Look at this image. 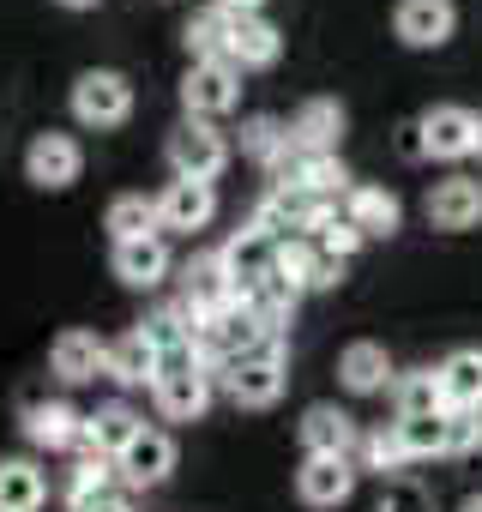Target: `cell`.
Masks as SVG:
<instances>
[{
    "label": "cell",
    "mask_w": 482,
    "mask_h": 512,
    "mask_svg": "<svg viewBox=\"0 0 482 512\" xmlns=\"http://www.w3.org/2000/svg\"><path fill=\"white\" fill-rule=\"evenodd\" d=\"M416 121H422V139H428V157H440V163L470 157V127H476V109L434 103V109H422Z\"/></svg>",
    "instance_id": "obj_19"
},
{
    "label": "cell",
    "mask_w": 482,
    "mask_h": 512,
    "mask_svg": "<svg viewBox=\"0 0 482 512\" xmlns=\"http://www.w3.org/2000/svg\"><path fill=\"white\" fill-rule=\"evenodd\" d=\"M163 157H169L175 181H205V187H211V181L229 169V139H223L211 121H181V127L169 133Z\"/></svg>",
    "instance_id": "obj_3"
},
{
    "label": "cell",
    "mask_w": 482,
    "mask_h": 512,
    "mask_svg": "<svg viewBox=\"0 0 482 512\" xmlns=\"http://www.w3.org/2000/svg\"><path fill=\"white\" fill-rule=\"evenodd\" d=\"M103 229H109V241H145V235H163V223H157V199H145V193H121V199H109Z\"/></svg>",
    "instance_id": "obj_29"
},
{
    "label": "cell",
    "mask_w": 482,
    "mask_h": 512,
    "mask_svg": "<svg viewBox=\"0 0 482 512\" xmlns=\"http://www.w3.org/2000/svg\"><path fill=\"white\" fill-rule=\"evenodd\" d=\"M211 392H217V380H211L205 362H169L151 380V404H157L163 422H199L211 410Z\"/></svg>",
    "instance_id": "obj_4"
},
{
    "label": "cell",
    "mask_w": 482,
    "mask_h": 512,
    "mask_svg": "<svg viewBox=\"0 0 482 512\" xmlns=\"http://www.w3.org/2000/svg\"><path fill=\"white\" fill-rule=\"evenodd\" d=\"M374 512H434V494H428V488H422L416 476H392Z\"/></svg>",
    "instance_id": "obj_38"
},
{
    "label": "cell",
    "mask_w": 482,
    "mask_h": 512,
    "mask_svg": "<svg viewBox=\"0 0 482 512\" xmlns=\"http://www.w3.org/2000/svg\"><path fill=\"white\" fill-rule=\"evenodd\" d=\"M308 241L314 247H326V253H338V260H350V253L362 247V229L338 211V205H326L320 217H314V229H308Z\"/></svg>",
    "instance_id": "obj_33"
},
{
    "label": "cell",
    "mask_w": 482,
    "mask_h": 512,
    "mask_svg": "<svg viewBox=\"0 0 482 512\" xmlns=\"http://www.w3.org/2000/svg\"><path fill=\"white\" fill-rule=\"evenodd\" d=\"M103 488H109V458L79 452V464H73V476H67V506H79V500H91V494H103Z\"/></svg>",
    "instance_id": "obj_37"
},
{
    "label": "cell",
    "mask_w": 482,
    "mask_h": 512,
    "mask_svg": "<svg viewBox=\"0 0 482 512\" xmlns=\"http://www.w3.org/2000/svg\"><path fill=\"white\" fill-rule=\"evenodd\" d=\"M296 434H302V452H308V458H350L356 440H362L356 416L338 410V404H308L302 422H296Z\"/></svg>",
    "instance_id": "obj_12"
},
{
    "label": "cell",
    "mask_w": 482,
    "mask_h": 512,
    "mask_svg": "<svg viewBox=\"0 0 482 512\" xmlns=\"http://www.w3.org/2000/svg\"><path fill=\"white\" fill-rule=\"evenodd\" d=\"M290 151H296V145H290V127H284L278 115H248V121H241V157L278 169Z\"/></svg>",
    "instance_id": "obj_31"
},
{
    "label": "cell",
    "mask_w": 482,
    "mask_h": 512,
    "mask_svg": "<svg viewBox=\"0 0 482 512\" xmlns=\"http://www.w3.org/2000/svg\"><path fill=\"white\" fill-rule=\"evenodd\" d=\"M434 380H440L446 410H482V350H452L434 368Z\"/></svg>",
    "instance_id": "obj_27"
},
{
    "label": "cell",
    "mask_w": 482,
    "mask_h": 512,
    "mask_svg": "<svg viewBox=\"0 0 482 512\" xmlns=\"http://www.w3.org/2000/svg\"><path fill=\"white\" fill-rule=\"evenodd\" d=\"M211 217H217V193H211L205 181H169V187L157 193V223H163V229L193 235V229H205Z\"/></svg>",
    "instance_id": "obj_20"
},
{
    "label": "cell",
    "mask_w": 482,
    "mask_h": 512,
    "mask_svg": "<svg viewBox=\"0 0 482 512\" xmlns=\"http://www.w3.org/2000/svg\"><path fill=\"white\" fill-rule=\"evenodd\" d=\"M392 31H398L404 49H446L452 31H458V7L452 0H398Z\"/></svg>",
    "instance_id": "obj_11"
},
{
    "label": "cell",
    "mask_w": 482,
    "mask_h": 512,
    "mask_svg": "<svg viewBox=\"0 0 482 512\" xmlns=\"http://www.w3.org/2000/svg\"><path fill=\"white\" fill-rule=\"evenodd\" d=\"M470 157H482V109H476V127H470Z\"/></svg>",
    "instance_id": "obj_44"
},
{
    "label": "cell",
    "mask_w": 482,
    "mask_h": 512,
    "mask_svg": "<svg viewBox=\"0 0 482 512\" xmlns=\"http://www.w3.org/2000/svg\"><path fill=\"white\" fill-rule=\"evenodd\" d=\"M217 260H223V272H229V290L248 302V296H260L266 284H272V266H278V241H266L254 223L248 229H235L223 247H217Z\"/></svg>",
    "instance_id": "obj_6"
},
{
    "label": "cell",
    "mask_w": 482,
    "mask_h": 512,
    "mask_svg": "<svg viewBox=\"0 0 482 512\" xmlns=\"http://www.w3.org/2000/svg\"><path fill=\"white\" fill-rule=\"evenodd\" d=\"M458 512H482V494H464V506Z\"/></svg>",
    "instance_id": "obj_45"
},
{
    "label": "cell",
    "mask_w": 482,
    "mask_h": 512,
    "mask_svg": "<svg viewBox=\"0 0 482 512\" xmlns=\"http://www.w3.org/2000/svg\"><path fill=\"white\" fill-rule=\"evenodd\" d=\"M241 103V73L229 61H187L181 73V109L187 121H217Z\"/></svg>",
    "instance_id": "obj_5"
},
{
    "label": "cell",
    "mask_w": 482,
    "mask_h": 512,
    "mask_svg": "<svg viewBox=\"0 0 482 512\" xmlns=\"http://www.w3.org/2000/svg\"><path fill=\"white\" fill-rule=\"evenodd\" d=\"M278 55H284V37L266 13H223V61L235 73L278 67Z\"/></svg>",
    "instance_id": "obj_7"
},
{
    "label": "cell",
    "mask_w": 482,
    "mask_h": 512,
    "mask_svg": "<svg viewBox=\"0 0 482 512\" xmlns=\"http://www.w3.org/2000/svg\"><path fill=\"white\" fill-rule=\"evenodd\" d=\"M350 464H356V470H374V476H386V482L404 476V470H410V452H404V440H398V422H374V428H362Z\"/></svg>",
    "instance_id": "obj_26"
},
{
    "label": "cell",
    "mask_w": 482,
    "mask_h": 512,
    "mask_svg": "<svg viewBox=\"0 0 482 512\" xmlns=\"http://www.w3.org/2000/svg\"><path fill=\"white\" fill-rule=\"evenodd\" d=\"M49 368H55L61 386H85V380L109 374V344L97 332H61L49 344Z\"/></svg>",
    "instance_id": "obj_16"
},
{
    "label": "cell",
    "mask_w": 482,
    "mask_h": 512,
    "mask_svg": "<svg viewBox=\"0 0 482 512\" xmlns=\"http://www.w3.org/2000/svg\"><path fill=\"white\" fill-rule=\"evenodd\" d=\"M109 266L127 290H157L169 278V241L163 235H145V241H115Z\"/></svg>",
    "instance_id": "obj_18"
},
{
    "label": "cell",
    "mask_w": 482,
    "mask_h": 512,
    "mask_svg": "<svg viewBox=\"0 0 482 512\" xmlns=\"http://www.w3.org/2000/svg\"><path fill=\"white\" fill-rule=\"evenodd\" d=\"M392 410H398V422H404V416H440V410H446V398H440L434 368L392 374Z\"/></svg>",
    "instance_id": "obj_32"
},
{
    "label": "cell",
    "mask_w": 482,
    "mask_h": 512,
    "mask_svg": "<svg viewBox=\"0 0 482 512\" xmlns=\"http://www.w3.org/2000/svg\"><path fill=\"white\" fill-rule=\"evenodd\" d=\"M284 187H296V193H308L314 205H338L344 193H350V175H344V163L338 157H326V151H290L278 169H272Z\"/></svg>",
    "instance_id": "obj_10"
},
{
    "label": "cell",
    "mask_w": 482,
    "mask_h": 512,
    "mask_svg": "<svg viewBox=\"0 0 482 512\" xmlns=\"http://www.w3.org/2000/svg\"><path fill=\"white\" fill-rule=\"evenodd\" d=\"M157 368H163V362H157V350L139 338V326L109 344V380H115V386H151Z\"/></svg>",
    "instance_id": "obj_30"
},
{
    "label": "cell",
    "mask_w": 482,
    "mask_h": 512,
    "mask_svg": "<svg viewBox=\"0 0 482 512\" xmlns=\"http://www.w3.org/2000/svg\"><path fill=\"white\" fill-rule=\"evenodd\" d=\"M127 115H133V79H127V73L91 67V73L73 79V121H79V127L109 133V127H127Z\"/></svg>",
    "instance_id": "obj_2"
},
{
    "label": "cell",
    "mask_w": 482,
    "mask_h": 512,
    "mask_svg": "<svg viewBox=\"0 0 482 512\" xmlns=\"http://www.w3.org/2000/svg\"><path fill=\"white\" fill-rule=\"evenodd\" d=\"M55 7H67V13H91V7H103V0H55Z\"/></svg>",
    "instance_id": "obj_43"
},
{
    "label": "cell",
    "mask_w": 482,
    "mask_h": 512,
    "mask_svg": "<svg viewBox=\"0 0 482 512\" xmlns=\"http://www.w3.org/2000/svg\"><path fill=\"white\" fill-rule=\"evenodd\" d=\"M428 223L434 229H476L482 223V181L476 175H446L428 193Z\"/></svg>",
    "instance_id": "obj_22"
},
{
    "label": "cell",
    "mask_w": 482,
    "mask_h": 512,
    "mask_svg": "<svg viewBox=\"0 0 482 512\" xmlns=\"http://www.w3.org/2000/svg\"><path fill=\"white\" fill-rule=\"evenodd\" d=\"M211 7H217V13H260L266 0H211Z\"/></svg>",
    "instance_id": "obj_42"
},
{
    "label": "cell",
    "mask_w": 482,
    "mask_h": 512,
    "mask_svg": "<svg viewBox=\"0 0 482 512\" xmlns=\"http://www.w3.org/2000/svg\"><path fill=\"white\" fill-rule=\"evenodd\" d=\"M356 464L350 458H302V470H296V494H302V506H314V512H332V506H344L350 494H356Z\"/></svg>",
    "instance_id": "obj_14"
},
{
    "label": "cell",
    "mask_w": 482,
    "mask_h": 512,
    "mask_svg": "<svg viewBox=\"0 0 482 512\" xmlns=\"http://www.w3.org/2000/svg\"><path fill=\"white\" fill-rule=\"evenodd\" d=\"M326 205H314L308 193H296V187H266V199L254 205V229L266 235V241H308V229H314V217H320Z\"/></svg>",
    "instance_id": "obj_9"
},
{
    "label": "cell",
    "mask_w": 482,
    "mask_h": 512,
    "mask_svg": "<svg viewBox=\"0 0 482 512\" xmlns=\"http://www.w3.org/2000/svg\"><path fill=\"white\" fill-rule=\"evenodd\" d=\"M115 464H121L127 488H157V482L175 470V434H163V428H139V440H133Z\"/></svg>",
    "instance_id": "obj_21"
},
{
    "label": "cell",
    "mask_w": 482,
    "mask_h": 512,
    "mask_svg": "<svg viewBox=\"0 0 482 512\" xmlns=\"http://www.w3.org/2000/svg\"><path fill=\"white\" fill-rule=\"evenodd\" d=\"M139 428H145V416L133 410V404H97L85 422H79V446L91 452V458H121L133 440H139Z\"/></svg>",
    "instance_id": "obj_13"
},
{
    "label": "cell",
    "mask_w": 482,
    "mask_h": 512,
    "mask_svg": "<svg viewBox=\"0 0 482 512\" xmlns=\"http://www.w3.org/2000/svg\"><path fill=\"white\" fill-rule=\"evenodd\" d=\"M181 302L205 320L211 308H223V302H235V290H229V272H223V260L217 253H193V260L181 266Z\"/></svg>",
    "instance_id": "obj_25"
},
{
    "label": "cell",
    "mask_w": 482,
    "mask_h": 512,
    "mask_svg": "<svg viewBox=\"0 0 482 512\" xmlns=\"http://www.w3.org/2000/svg\"><path fill=\"white\" fill-rule=\"evenodd\" d=\"M446 458H470L482 452V410H446Z\"/></svg>",
    "instance_id": "obj_36"
},
{
    "label": "cell",
    "mask_w": 482,
    "mask_h": 512,
    "mask_svg": "<svg viewBox=\"0 0 482 512\" xmlns=\"http://www.w3.org/2000/svg\"><path fill=\"white\" fill-rule=\"evenodd\" d=\"M338 380H344V392H356V398L386 392V386H392V356H386V344H374V338L344 344V356H338Z\"/></svg>",
    "instance_id": "obj_23"
},
{
    "label": "cell",
    "mask_w": 482,
    "mask_h": 512,
    "mask_svg": "<svg viewBox=\"0 0 482 512\" xmlns=\"http://www.w3.org/2000/svg\"><path fill=\"white\" fill-rule=\"evenodd\" d=\"M446 416V410H440ZM440 416H404L398 422V440H404V452H410V464L416 458H446V422Z\"/></svg>",
    "instance_id": "obj_34"
},
{
    "label": "cell",
    "mask_w": 482,
    "mask_h": 512,
    "mask_svg": "<svg viewBox=\"0 0 482 512\" xmlns=\"http://www.w3.org/2000/svg\"><path fill=\"white\" fill-rule=\"evenodd\" d=\"M79 422H85V416H79L67 398H37V404L25 410V422H19V428H25V440H31V446L61 452V446H79Z\"/></svg>",
    "instance_id": "obj_24"
},
{
    "label": "cell",
    "mask_w": 482,
    "mask_h": 512,
    "mask_svg": "<svg viewBox=\"0 0 482 512\" xmlns=\"http://www.w3.org/2000/svg\"><path fill=\"white\" fill-rule=\"evenodd\" d=\"M398 157H404V163H422V157H428V139H422V121H404V127H398Z\"/></svg>",
    "instance_id": "obj_41"
},
{
    "label": "cell",
    "mask_w": 482,
    "mask_h": 512,
    "mask_svg": "<svg viewBox=\"0 0 482 512\" xmlns=\"http://www.w3.org/2000/svg\"><path fill=\"white\" fill-rule=\"evenodd\" d=\"M344 284V260L326 247H314V260H308V290H338Z\"/></svg>",
    "instance_id": "obj_39"
},
{
    "label": "cell",
    "mask_w": 482,
    "mask_h": 512,
    "mask_svg": "<svg viewBox=\"0 0 482 512\" xmlns=\"http://www.w3.org/2000/svg\"><path fill=\"white\" fill-rule=\"evenodd\" d=\"M85 175V151H79V139L73 133H37L31 145H25V181L37 187V193H67L73 181Z\"/></svg>",
    "instance_id": "obj_8"
},
{
    "label": "cell",
    "mask_w": 482,
    "mask_h": 512,
    "mask_svg": "<svg viewBox=\"0 0 482 512\" xmlns=\"http://www.w3.org/2000/svg\"><path fill=\"white\" fill-rule=\"evenodd\" d=\"M73 512H133V494H127V488H115V482H109V488H103V494H91V500H79V506H73Z\"/></svg>",
    "instance_id": "obj_40"
},
{
    "label": "cell",
    "mask_w": 482,
    "mask_h": 512,
    "mask_svg": "<svg viewBox=\"0 0 482 512\" xmlns=\"http://www.w3.org/2000/svg\"><path fill=\"white\" fill-rule=\"evenodd\" d=\"M181 43H187V61H223V13L205 7L199 19L181 25Z\"/></svg>",
    "instance_id": "obj_35"
},
{
    "label": "cell",
    "mask_w": 482,
    "mask_h": 512,
    "mask_svg": "<svg viewBox=\"0 0 482 512\" xmlns=\"http://www.w3.org/2000/svg\"><path fill=\"white\" fill-rule=\"evenodd\" d=\"M344 217L362 229V241H386V235H398V223H404V199H398L392 187L362 181V187L344 193Z\"/></svg>",
    "instance_id": "obj_15"
},
{
    "label": "cell",
    "mask_w": 482,
    "mask_h": 512,
    "mask_svg": "<svg viewBox=\"0 0 482 512\" xmlns=\"http://www.w3.org/2000/svg\"><path fill=\"white\" fill-rule=\"evenodd\" d=\"M211 380H217V392H223L229 404H241V410H272V404L284 398V386H290V362H284V350L272 344V350H254V356L223 362Z\"/></svg>",
    "instance_id": "obj_1"
},
{
    "label": "cell",
    "mask_w": 482,
    "mask_h": 512,
    "mask_svg": "<svg viewBox=\"0 0 482 512\" xmlns=\"http://www.w3.org/2000/svg\"><path fill=\"white\" fill-rule=\"evenodd\" d=\"M49 476L31 458H0V512H43Z\"/></svg>",
    "instance_id": "obj_28"
},
{
    "label": "cell",
    "mask_w": 482,
    "mask_h": 512,
    "mask_svg": "<svg viewBox=\"0 0 482 512\" xmlns=\"http://www.w3.org/2000/svg\"><path fill=\"white\" fill-rule=\"evenodd\" d=\"M290 145H296V151H326V157H338V145H344V103H338V97H308V103L296 109V121H290Z\"/></svg>",
    "instance_id": "obj_17"
}]
</instances>
